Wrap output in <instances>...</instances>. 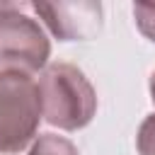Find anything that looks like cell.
Instances as JSON below:
<instances>
[{"mask_svg": "<svg viewBox=\"0 0 155 155\" xmlns=\"http://www.w3.org/2000/svg\"><path fill=\"white\" fill-rule=\"evenodd\" d=\"M44 121L63 131L85 128L97 114V92L73 63H48L39 80Z\"/></svg>", "mask_w": 155, "mask_h": 155, "instance_id": "1", "label": "cell"}, {"mask_svg": "<svg viewBox=\"0 0 155 155\" xmlns=\"http://www.w3.org/2000/svg\"><path fill=\"white\" fill-rule=\"evenodd\" d=\"M41 119L36 80L24 73L0 70V155H15L36 140Z\"/></svg>", "mask_w": 155, "mask_h": 155, "instance_id": "2", "label": "cell"}, {"mask_svg": "<svg viewBox=\"0 0 155 155\" xmlns=\"http://www.w3.org/2000/svg\"><path fill=\"white\" fill-rule=\"evenodd\" d=\"M51 41L24 5L0 2V70L34 75L46 68Z\"/></svg>", "mask_w": 155, "mask_h": 155, "instance_id": "3", "label": "cell"}, {"mask_svg": "<svg viewBox=\"0 0 155 155\" xmlns=\"http://www.w3.org/2000/svg\"><path fill=\"white\" fill-rule=\"evenodd\" d=\"M31 10L41 17L48 31L61 41H87L102 29V5L80 2H34Z\"/></svg>", "mask_w": 155, "mask_h": 155, "instance_id": "4", "label": "cell"}, {"mask_svg": "<svg viewBox=\"0 0 155 155\" xmlns=\"http://www.w3.org/2000/svg\"><path fill=\"white\" fill-rule=\"evenodd\" d=\"M27 155H80L78 145L63 136L56 133H41L36 136V140L31 143Z\"/></svg>", "mask_w": 155, "mask_h": 155, "instance_id": "5", "label": "cell"}, {"mask_svg": "<svg viewBox=\"0 0 155 155\" xmlns=\"http://www.w3.org/2000/svg\"><path fill=\"white\" fill-rule=\"evenodd\" d=\"M133 19L140 34L155 44V2H136L133 5Z\"/></svg>", "mask_w": 155, "mask_h": 155, "instance_id": "6", "label": "cell"}, {"mask_svg": "<svg viewBox=\"0 0 155 155\" xmlns=\"http://www.w3.org/2000/svg\"><path fill=\"white\" fill-rule=\"evenodd\" d=\"M136 148H138V155H155V114L140 121L136 133Z\"/></svg>", "mask_w": 155, "mask_h": 155, "instance_id": "7", "label": "cell"}, {"mask_svg": "<svg viewBox=\"0 0 155 155\" xmlns=\"http://www.w3.org/2000/svg\"><path fill=\"white\" fill-rule=\"evenodd\" d=\"M150 97H153V104H155V70L150 75Z\"/></svg>", "mask_w": 155, "mask_h": 155, "instance_id": "8", "label": "cell"}]
</instances>
